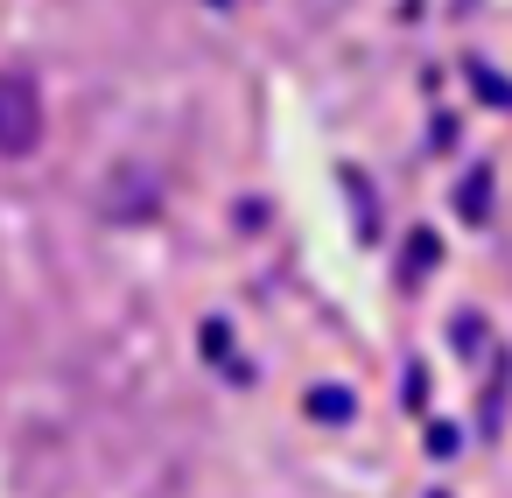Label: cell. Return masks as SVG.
<instances>
[{"instance_id":"5","label":"cell","mask_w":512,"mask_h":498,"mask_svg":"<svg viewBox=\"0 0 512 498\" xmlns=\"http://www.w3.org/2000/svg\"><path fill=\"white\" fill-rule=\"evenodd\" d=\"M428 260H435V232H414V239H407V267H414V274H421V267H428Z\"/></svg>"},{"instance_id":"6","label":"cell","mask_w":512,"mask_h":498,"mask_svg":"<svg viewBox=\"0 0 512 498\" xmlns=\"http://www.w3.org/2000/svg\"><path fill=\"white\" fill-rule=\"evenodd\" d=\"M477 337H484V330H477V316H456V351H470Z\"/></svg>"},{"instance_id":"3","label":"cell","mask_w":512,"mask_h":498,"mask_svg":"<svg viewBox=\"0 0 512 498\" xmlns=\"http://www.w3.org/2000/svg\"><path fill=\"white\" fill-rule=\"evenodd\" d=\"M302 407H309L316 421H351V414H358V400H351L344 386H316V393H309Z\"/></svg>"},{"instance_id":"7","label":"cell","mask_w":512,"mask_h":498,"mask_svg":"<svg viewBox=\"0 0 512 498\" xmlns=\"http://www.w3.org/2000/svg\"><path fill=\"white\" fill-rule=\"evenodd\" d=\"M218 8H225V0H218Z\"/></svg>"},{"instance_id":"1","label":"cell","mask_w":512,"mask_h":498,"mask_svg":"<svg viewBox=\"0 0 512 498\" xmlns=\"http://www.w3.org/2000/svg\"><path fill=\"white\" fill-rule=\"evenodd\" d=\"M36 148H43V92L22 71H8L0 78V162H29Z\"/></svg>"},{"instance_id":"4","label":"cell","mask_w":512,"mask_h":498,"mask_svg":"<svg viewBox=\"0 0 512 498\" xmlns=\"http://www.w3.org/2000/svg\"><path fill=\"white\" fill-rule=\"evenodd\" d=\"M484 204H491V169H477V176L456 190V211H463V218H484Z\"/></svg>"},{"instance_id":"2","label":"cell","mask_w":512,"mask_h":498,"mask_svg":"<svg viewBox=\"0 0 512 498\" xmlns=\"http://www.w3.org/2000/svg\"><path fill=\"white\" fill-rule=\"evenodd\" d=\"M148 211H155V183L134 176V169H120L113 176V218H148Z\"/></svg>"}]
</instances>
